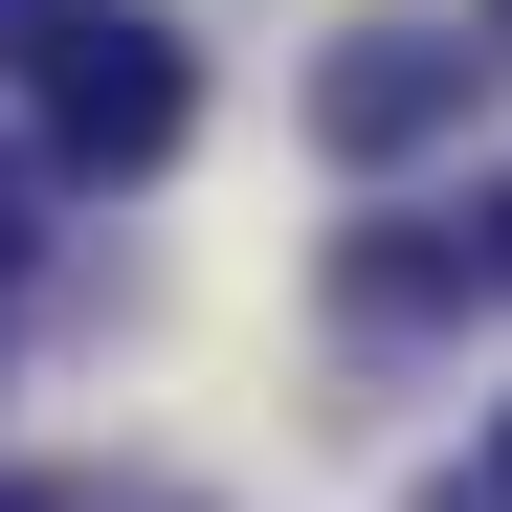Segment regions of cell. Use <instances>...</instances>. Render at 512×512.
<instances>
[{
    "instance_id": "2",
    "label": "cell",
    "mask_w": 512,
    "mask_h": 512,
    "mask_svg": "<svg viewBox=\"0 0 512 512\" xmlns=\"http://www.w3.org/2000/svg\"><path fill=\"white\" fill-rule=\"evenodd\" d=\"M468 90H490V45H468V23H357V45L312 67V156L401 179L423 134H468Z\"/></svg>"
},
{
    "instance_id": "4",
    "label": "cell",
    "mask_w": 512,
    "mask_h": 512,
    "mask_svg": "<svg viewBox=\"0 0 512 512\" xmlns=\"http://www.w3.org/2000/svg\"><path fill=\"white\" fill-rule=\"evenodd\" d=\"M23 245H45V156H0V268H23Z\"/></svg>"
},
{
    "instance_id": "3",
    "label": "cell",
    "mask_w": 512,
    "mask_h": 512,
    "mask_svg": "<svg viewBox=\"0 0 512 512\" xmlns=\"http://www.w3.org/2000/svg\"><path fill=\"white\" fill-rule=\"evenodd\" d=\"M90 23H112V0H0V67H67Z\"/></svg>"
},
{
    "instance_id": "7",
    "label": "cell",
    "mask_w": 512,
    "mask_h": 512,
    "mask_svg": "<svg viewBox=\"0 0 512 512\" xmlns=\"http://www.w3.org/2000/svg\"><path fill=\"white\" fill-rule=\"evenodd\" d=\"M0 512H67V490H23V468H0Z\"/></svg>"
},
{
    "instance_id": "5",
    "label": "cell",
    "mask_w": 512,
    "mask_h": 512,
    "mask_svg": "<svg viewBox=\"0 0 512 512\" xmlns=\"http://www.w3.org/2000/svg\"><path fill=\"white\" fill-rule=\"evenodd\" d=\"M468 45H490V67H512V0H468Z\"/></svg>"
},
{
    "instance_id": "8",
    "label": "cell",
    "mask_w": 512,
    "mask_h": 512,
    "mask_svg": "<svg viewBox=\"0 0 512 512\" xmlns=\"http://www.w3.org/2000/svg\"><path fill=\"white\" fill-rule=\"evenodd\" d=\"M423 512H490V490H423Z\"/></svg>"
},
{
    "instance_id": "6",
    "label": "cell",
    "mask_w": 512,
    "mask_h": 512,
    "mask_svg": "<svg viewBox=\"0 0 512 512\" xmlns=\"http://www.w3.org/2000/svg\"><path fill=\"white\" fill-rule=\"evenodd\" d=\"M490 512H512V401H490Z\"/></svg>"
},
{
    "instance_id": "1",
    "label": "cell",
    "mask_w": 512,
    "mask_h": 512,
    "mask_svg": "<svg viewBox=\"0 0 512 512\" xmlns=\"http://www.w3.org/2000/svg\"><path fill=\"white\" fill-rule=\"evenodd\" d=\"M179 134H201V45L156 23V0H112V23L45 67V156H67V179H156Z\"/></svg>"
}]
</instances>
